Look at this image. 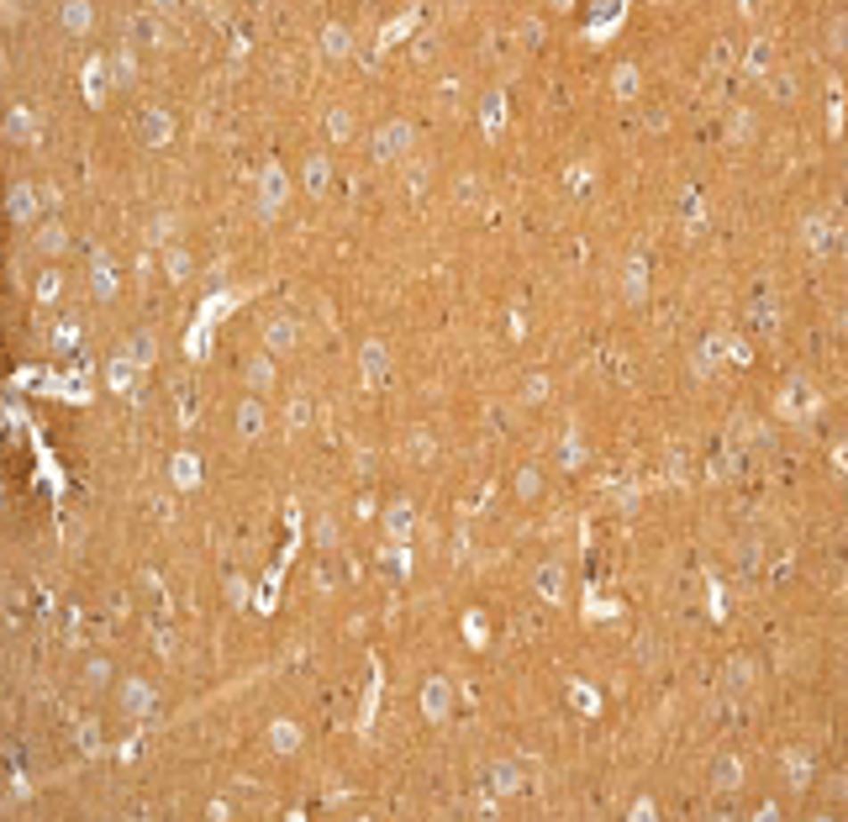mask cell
Here are the masks:
<instances>
[{
    "label": "cell",
    "mask_w": 848,
    "mask_h": 822,
    "mask_svg": "<svg viewBox=\"0 0 848 822\" xmlns=\"http://www.w3.org/2000/svg\"><path fill=\"white\" fill-rule=\"evenodd\" d=\"M58 27H63L69 37H85V32L95 27V5H90V0H63V5H58Z\"/></svg>",
    "instance_id": "8fae6325"
},
{
    "label": "cell",
    "mask_w": 848,
    "mask_h": 822,
    "mask_svg": "<svg viewBox=\"0 0 848 822\" xmlns=\"http://www.w3.org/2000/svg\"><path fill=\"white\" fill-rule=\"evenodd\" d=\"M79 680H85V686H90V691H101V686H106V680H111V664H106V659H90V664H85V670H79Z\"/></svg>",
    "instance_id": "f35d334b"
},
{
    "label": "cell",
    "mask_w": 848,
    "mask_h": 822,
    "mask_svg": "<svg viewBox=\"0 0 848 822\" xmlns=\"http://www.w3.org/2000/svg\"><path fill=\"white\" fill-rule=\"evenodd\" d=\"M516 496H522V501H538V496H543V470H538V464H527V470L516 474Z\"/></svg>",
    "instance_id": "836d02e7"
},
{
    "label": "cell",
    "mask_w": 848,
    "mask_h": 822,
    "mask_svg": "<svg viewBox=\"0 0 848 822\" xmlns=\"http://www.w3.org/2000/svg\"><path fill=\"white\" fill-rule=\"evenodd\" d=\"M411 528H416V506H411L406 496H396L391 512H385V538H391V543H411Z\"/></svg>",
    "instance_id": "4fadbf2b"
},
{
    "label": "cell",
    "mask_w": 848,
    "mask_h": 822,
    "mask_svg": "<svg viewBox=\"0 0 848 822\" xmlns=\"http://www.w3.org/2000/svg\"><path fill=\"white\" fill-rule=\"evenodd\" d=\"M111 69H116V85H132V79H137V53H132V48H121Z\"/></svg>",
    "instance_id": "60d3db41"
},
{
    "label": "cell",
    "mask_w": 848,
    "mask_h": 822,
    "mask_svg": "<svg viewBox=\"0 0 848 822\" xmlns=\"http://www.w3.org/2000/svg\"><path fill=\"white\" fill-rule=\"evenodd\" d=\"M74 338H79V322H74V316H69V322H63V327H58V343H74Z\"/></svg>",
    "instance_id": "681fc988"
},
{
    "label": "cell",
    "mask_w": 848,
    "mask_h": 822,
    "mask_svg": "<svg viewBox=\"0 0 848 822\" xmlns=\"http://www.w3.org/2000/svg\"><path fill=\"white\" fill-rule=\"evenodd\" d=\"M358 369H364V385H385V380H391V349H385L380 338H369V343L358 349Z\"/></svg>",
    "instance_id": "30bf717a"
},
{
    "label": "cell",
    "mask_w": 848,
    "mask_h": 822,
    "mask_svg": "<svg viewBox=\"0 0 848 822\" xmlns=\"http://www.w3.org/2000/svg\"><path fill=\"white\" fill-rule=\"evenodd\" d=\"M264 744H269V754L290 760V754L301 749V722H290V717H275V722H269V733H264Z\"/></svg>",
    "instance_id": "5bb4252c"
},
{
    "label": "cell",
    "mask_w": 848,
    "mask_h": 822,
    "mask_svg": "<svg viewBox=\"0 0 848 822\" xmlns=\"http://www.w3.org/2000/svg\"><path fill=\"white\" fill-rule=\"evenodd\" d=\"M132 37H137V43H164L169 32H164V21H159V11H143V16L132 21Z\"/></svg>",
    "instance_id": "f1b7e54d"
},
{
    "label": "cell",
    "mask_w": 848,
    "mask_h": 822,
    "mask_svg": "<svg viewBox=\"0 0 848 822\" xmlns=\"http://www.w3.org/2000/svg\"><path fill=\"white\" fill-rule=\"evenodd\" d=\"M43 206H48V190L43 185H11V195H5V217L16 222V227H32L37 217H43Z\"/></svg>",
    "instance_id": "3957f363"
},
{
    "label": "cell",
    "mask_w": 848,
    "mask_h": 822,
    "mask_svg": "<svg viewBox=\"0 0 848 822\" xmlns=\"http://www.w3.org/2000/svg\"><path fill=\"white\" fill-rule=\"evenodd\" d=\"M32 295H37L43 306H54L58 295H63V280H58L54 269H48V275H37V285H32Z\"/></svg>",
    "instance_id": "74e56055"
},
{
    "label": "cell",
    "mask_w": 848,
    "mask_h": 822,
    "mask_svg": "<svg viewBox=\"0 0 848 822\" xmlns=\"http://www.w3.org/2000/svg\"><path fill=\"white\" fill-rule=\"evenodd\" d=\"M480 195H485V185H480L474 175H458V179H453V201H458V206H474Z\"/></svg>",
    "instance_id": "d590c367"
},
{
    "label": "cell",
    "mask_w": 848,
    "mask_h": 822,
    "mask_svg": "<svg viewBox=\"0 0 848 822\" xmlns=\"http://www.w3.org/2000/svg\"><path fill=\"white\" fill-rule=\"evenodd\" d=\"M722 358H728V333H706V338L696 343V353H690V369H696L701 380H712V374L722 369Z\"/></svg>",
    "instance_id": "52a82bcc"
},
{
    "label": "cell",
    "mask_w": 848,
    "mask_h": 822,
    "mask_svg": "<svg viewBox=\"0 0 848 822\" xmlns=\"http://www.w3.org/2000/svg\"><path fill=\"white\" fill-rule=\"evenodd\" d=\"M95 300H116V275H111V259H106V248H95Z\"/></svg>",
    "instance_id": "83f0119b"
},
{
    "label": "cell",
    "mask_w": 848,
    "mask_h": 822,
    "mask_svg": "<svg viewBox=\"0 0 848 822\" xmlns=\"http://www.w3.org/2000/svg\"><path fill=\"white\" fill-rule=\"evenodd\" d=\"M753 675H759V670H753V659H743V653L728 659V670H722V696H743V691L753 686Z\"/></svg>",
    "instance_id": "ac0fdd59"
},
{
    "label": "cell",
    "mask_w": 848,
    "mask_h": 822,
    "mask_svg": "<svg viewBox=\"0 0 848 822\" xmlns=\"http://www.w3.org/2000/svg\"><path fill=\"white\" fill-rule=\"evenodd\" d=\"M284 201H290L284 164H280V159H269V164L259 169V217H264V222H275V217L284 211Z\"/></svg>",
    "instance_id": "6da1fadb"
},
{
    "label": "cell",
    "mask_w": 848,
    "mask_h": 822,
    "mask_svg": "<svg viewBox=\"0 0 848 822\" xmlns=\"http://www.w3.org/2000/svg\"><path fill=\"white\" fill-rule=\"evenodd\" d=\"M464 638H469V644H485V617H480V612L464 617Z\"/></svg>",
    "instance_id": "f6af8a7d"
},
{
    "label": "cell",
    "mask_w": 848,
    "mask_h": 822,
    "mask_svg": "<svg viewBox=\"0 0 848 822\" xmlns=\"http://www.w3.org/2000/svg\"><path fill=\"white\" fill-rule=\"evenodd\" d=\"M627 818L638 822V818H659V807H654V801H632V812H627Z\"/></svg>",
    "instance_id": "c3c4849f"
},
{
    "label": "cell",
    "mask_w": 848,
    "mask_h": 822,
    "mask_svg": "<svg viewBox=\"0 0 848 822\" xmlns=\"http://www.w3.org/2000/svg\"><path fill=\"white\" fill-rule=\"evenodd\" d=\"M79 85H85V101H90V106H101V101H106V85H116L111 74H106V59H90V63H85Z\"/></svg>",
    "instance_id": "d6986e66"
},
{
    "label": "cell",
    "mask_w": 848,
    "mask_h": 822,
    "mask_svg": "<svg viewBox=\"0 0 848 822\" xmlns=\"http://www.w3.org/2000/svg\"><path fill=\"white\" fill-rule=\"evenodd\" d=\"M116 702H121V711H127V717H148V711L159 706V691H153L143 675H127V680L116 686Z\"/></svg>",
    "instance_id": "277c9868"
},
{
    "label": "cell",
    "mask_w": 848,
    "mask_h": 822,
    "mask_svg": "<svg viewBox=\"0 0 848 822\" xmlns=\"http://www.w3.org/2000/svg\"><path fill=\"white\" fill-rule=\"evenodd\" d=\"M5 137H11V143H32V137H37V117H32L27 106H11V111H5Z\"/></svg>",
    "instance_id": "d4e9b609"
},
{
    "label": "cell",
    "mask_w": 848,
    "mask_h": 822,
    "mask_svg": "<svg viewBox=\"0 0 848 822\" xmlns=\"http://www.w3.org/2000/svg\"><path fill=\"white\" fill-rule=\"evenodd\" d=\"M264 343H269V353L301 349V322H295V316H275V322L264 327Z\"/></svg>",
    "instance_id": "2e32d148"
},
{
    "label": "cell",
    "mask_w": 848,
    "mask_h": 822,
    "mask_svg": "<svg viewBox=\"0 0 848 822\" xmlns=\"http://www.w3.org/2000/svg\"><path fill=\"white\" fill-rule=\"evenodd\" d=\"M400 454H406V464H416V470H422V464H432V459H438V438H432L427 427H411V432H406V443H400Z\"/></svg>",
    "instance_id": "9a60e30c"
},
{
    "label": "cell",
    "mask_w": 848,
    "mask_h": 822,
    "mask_svg": "<svg viewBox=\"0 0 848 822\" xmlns=\"http://www.w3.org/2000/svg\"><path fill=\"white\" fill-rule=\"evenodd\" d=\"M712 785L722 791V796H737V785H743V764L733 754H722V760L712 764Z\"/></svg>",
    "instance_id": "cb8c5ba5"
},
{
    "label": "cell",
    "mask_w": 848,
    "mask_h": 822,
    "mask_svg": "<svg viewBox=\"0 0 848 822\" xmlns=\"http://www.w3.org/2000/svg\"><path fill=\"white\" fill-rule=\"evenodd\" d=\"M137 143H143V148H169L174 143V117L164 106H148V111L137 117Z\"/></svg>",
    "instance_id": "8992f818"
},
{
    "label": "cell",
    "mask_w": 848,
    "mask_h": 822,
    "mask_svg": "<svg viewBox=\"0 0 848 822\" xmlns=\"http://www.w3.org/2000/svg\"><path fill=\"white\" fill-rule=\"evenodd\" d=\"M243 385H248L253 396H269V390H275V364H269V358H248V364H243Z\"/></svg>",
    "instance_id": "603a6c76"
},
{
    "label": "cell",
    "mask_w": 848,
    "mask_h": 822,
    "mask_svg": "<svg viewBox=\"0 0 848 822\" xmlns=\"http://www.w3.org/2000/svg\"><path fill=\"white\" fill-rule=\"evenodd\" d=\"M301 179H306V195H311V201H322V195L333 190V159H327V153H306Z\"/></svg>",
    "instance_id": "7c38bea8"
},
{
    "label": "cell",
    "mask_w": 848,
    "mask_h": 822,
    "mask_svg": "<svg viewBox=\"0 0 848 822\" xmlns=\"http://www.w3.org/2000/svg\"><path fill=\"white\" fill-rule=\"evenodd\" d=\"M237 438H243V443L264 438V401H259V396H248V401L237 407Z\"/></svg>",
    "instance_id": "ffe728a7"
},
{
    "label": "cell",
    "mask_w": 848,
    "mask_h": 822,
    "mask_svg": "<svg viewBox=\"0 0 848 822\" xmlns=\"http://www.w3.org/2000/svg\"><path fill=\"white\" fill-rule=\"evenodd\" d=\"M169 233H174V217H169V211H164V217H153V227H148V237H153V242H164Z\"/></svg>",
    "instance_id": "bcb514c9"
},
{
    "label": "cell",
    "mask_w": 848,
    "mask_h": 822,
    "mask_svg": "<svg viewBox=\"0 0 848 822\" xmlns=\"http://www.w3.org/2000/svg\"><path fill=\"white\" fill-rule=\"evenodd\" d=\"M132 374H137V364H132V358H127V353H121V358H111V364H106V385H111V390H127V385H132Z\"/></svg>",
    "instance_id": "d6a6232c"
},
{
    "label": "cell",
    "mask_w": 848,
    "mask_h": 822,
    "mask_svg": "<svg viewBox=\"0 0 848 822\" xmlns=\"http://www.w3.org/2000/svg\"><path fill=\"white\" fill-rule=\"evenodd\" d=\"M317 43H322V53H327V59H333V63H338V59H348V53H353V32H348L342 21H327Z\"/></svg>",
    "instance_id": "44dd1931"
},
{
    "label": "cell",
    "mask_w": 848,
    "mask_h": 822,
    "mask_svg": "<svg viewBox=\"0 0 848 822\" xmlns=\"http://www.w3.org/2000/svg\"><path fill=\"white\" fill-rule=\"evenodd\" d=\"M638 85H643V79H638V63H622V69L612 74V90H617L622 101H632V95H638Z\"/></svg>",
    "instance_id": "e575fe53"
},
{
    "label": "cell",
    "mask_w": 848,
    "mask_h": 822,
    "mask_svg": "<svg viewBox=\"0 0 848 822\" xmlns=\"http://www.w3.org/2000/svg\"><path fill=\"white\" fill-rule=\"evenodd\" d=\"M559 464H564V470H580V464H585V443H580L574 432L559 443Z\"/></svg>",
    "instance_id": "ab89813d"
},
{
    "label": "cell",
    "mask_w": 848,
    "mask_h": 822,
    "mask_svg": "<svg viewBox=\"0 0 848 822\" xmlns=\"http://www.w3.org/2000/svg\"><path fill=\"white\" fill-rule=\"evenodd\" d=\"M127 358H132L137 369H143V364H153V333H137V338H132V349H127Z\"/></svg>",
    "instance_id": "b9f144b4"
},
{
    "label": "cell",
    "mask_w": 848,
    "mask_h": 822,
    "mask_svg": "<svg viewBox=\"0 0 848 822\" xmlns=\"http://www.w3.org/2000/svg\"><path fill=\"white\" fill-rule=\"evenodd\" d=\"M411 148H416V127H411V121H385V127L375 132V159H380V164L411 159Z\"/></svg>",
    "instance_id": "7a4b0ae2"
},
{
    "label": "cell",
    "mask_w": 848,
    "mask_h": 822,
    "mask_svg": "<svg viewBox=\"0 0 848 822\" xmlns=\"http://www.w3.org/2000/svg\"><path fill=\"white\" fill-rule=\"evenodd\" d=\"M416 702H422V717H427V722H449V711H453V686L443 680V675H427Z\"/></svg>",
    "instance_id": "5b68a950"
},
{
    "label": "cell",
    "mask_w": 848,
    "mask_h": 822,
    "mask_svg": "<svg viewBox=\"0 0 848 822\" xmlns=\"http://www.w3.org/2000/svg\"><path fill=\"white\" fill-rule=\"evenodd\" d=\"M786 791H791V796H806V791H811V780H817V764H811V754H806V749H786Z\"/></svg>",
    "instance_id": "ba28073f"
},
{
    "label": "cell",
    "mask_w": 848,
    "mask_h": 822,
    "mask_svg": "<svg viewBox=\"0 0 848 822\" xmlns=\"http://www.w3.org/2000/svg\"><path fill=\"white\" fill-rule=\"evenodd\" d=\"M317 543H327V548L338 543V528H333V517H322V528H317Z\"/></svg>",
    "instance_id": "7dc6e473"
},
{
    "label": "cell",
    "mask_w": 848,
    "mask_h": 822,
    "mask_svg": "<svg viewBox=\"0 0 848 822\" xmlns=\"http://www.w3.org/2000/svg\"><path fill=\"white\" fill-rule=\"evenodd\" d=\"M169 480L179 485V490H195V485H201V459H195L190 448H179V454L169 459Z\"/></svg>",
    "instance_id": "7402d4cb"
},
{
    "label": "cell",
    "mask_w": 848,
    "mask_h": 822,
    "mask_svg": "<svg viewBox=\"0 0 848 822\" xmlns=\"http://www.w3.org/2000/svg\"><path fill=\"white\" fill-rule=\"evenodd\" d=\"M801 237H806V248H817V253H827L833 242V227H827V217H806V227H801Z\"/></svg>",
    "instance_id": "f546056e"
},
{
    "label": "cell",
    "mask_w": 848,
    "mask_h": 822,
    "mask_svg": "<svg viewBox=\"0 0 848 822\" xmlns=\"http://www.w3.org/2000/svg\"><path fill=\"white\" fill-rule=\"evenodd\" d=\"M190 269H195V264H190V253H185V248H164V275H169L174 285H179V280H190Z\"/></svg>",
    "instance_id": "1f68e13d"
},
{
    "label": "cell",
    "mask_w": 848,
    "mask_h": 822,
    "mask_svg": "<svg viewBox=\"0 0 848 822\" xmlns=\"http://www.w3.org/2000/svg\"><path fill=\"white\" fill-rule=\"evenodd\" d=\"M501 111H506V90L485 95V132H501Z\"/></svg>",
    "instance_id": "8d00e7d4"
},
{
    "label": "cell",
    "mask_w": 848,
    "mask_h": 822,
    "mask_svg": "<svg viewBox=\"0 0 848 822\" xmlns=\"http://www.w3.org/2000/svg\"><path fill=\"white\" fill-rule=\"evenodd\" d=\"M622 295H627V300H643V295H648V259H643V253H632V259H627Z\"/></svg>",
    "instance_id": "4316f807"
},
{
    "label": "cell",
    "mask_w": 848,
    "mask_h": 822,
    "mask_svg": "<svg viewBox=\"0 0 848 822\" xmlns=\"http://www.w3.org/2000/svg\"><path fill=\"white\" fill-rule=\"evenodd\" d=\"M327 132H333V137H338V143H348V137H353V111H327Z\"/></svg>",
    "instance_id": "7bdbcfd3"
},
{
    "label": "cell",
    "mask_w": 848,
    "mask_h": 822,
    "mask_svg": "<svg viewBox=\"0 0 848 822\" xmlns=\"http://www.w3.org/2000/svg\"><path fill=\"white\" fill-rule=\"evenodd\" d=\"M538 596H548V601L564 596V570H559V564H543V570H538Z\"/></svg>",
    "instance_id": "4dcf8cb0"
},
{
    "label": "cell",
    "mask_w": 848,
    "mask_h": 822,
    "mask_svg": "<svg viewBox=\"0 0 848 822\" xmlns=\"http://www.w3.org/2000/svg\"><path fill=\"white\" fill-rule=\"evenodd\" d=\"M811 407H817V390H811V385H806L801 374H791V380H786V390H780V401H775V411L795 422V416H806Z\"/></svg>",
    "instance_id": "9c48e42d"
},
{
    "label": "cell",
    "mask_w": 848,
    "mask_h": 822,
    "mask_svg": "<svg viewBox=\"0 0 848 822\" xmlns=\"http://www.w3.org/2000/svg\"><path fill=\"white\" fill-rule=\"evenodd\" d=\"M32 248H37L43 259H58V253L69 248V233H63V222H43V227H37V237H32Z\"/></svg>",
    "instance_id": "484cf974"
},
{
    "label": "cell",
    "mask_w": 848,
    "mask_h": 822,
    "mask_svg": "<svg viewBox=\"0 0 848 822\" xmlns=\"http://www.w3.org/2000/svg\"><path fill=\"white\" fill-rule=\"evenodd\" d=\"M733 137H748V111H733Z\"/></svg>",
    "instance_id": "f907efd6"
},
{
    "label": "cell",
    "mask_w": 848,
    "mask_h": 822,
    "mask_svg": "<svg viewBox=\"0 0 848 822\" xmlns=\"http://www.w3.org/2000/svg\"><path fill=\"white\" fill-rule=\"evenodd\" d=\"M538 401H548V380H543V374H532V380L522 385V407H538Z\"/></svg>",
    "instance_id": "ee69618b"
},
{
    "label": "cell",
    "mask_w": 848,
    "mask_h": 822,
    "mask_svg": "<svg viewBox=\"0 0 848 822\" xmlns=\"http://www.w3.org/2000/svg\"><path fill=\"white\" fill-rule=\"evenodd\" d=\"M485 785H490V796H516V791H522V769L511 760H496L485 769Z\"/></svg>",
    "instance_id": "e0dca14e"
}]
</instances>
